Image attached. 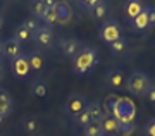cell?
<instances>
[{
	"mask_svg": "<svg viewBox=\"0 0 155 136\" xmlns=\"http://www.w3.org/2000/svg\"><path fill=\"white\" fill-rule=\"evenodd\" d=\"M107 114H110L114 119L117 121L119 126H131L136 114V109L131 100L127 98H117V97H109L107 102Z\"/></svg>",
	"mask_w": 155,
	"mask_h": 136,
	"instance_id": "cell-1",
	"label": "cell"
},
{
	"mask_svg": "<svg viewBox=\"0 0 155 136\" xmlns=\"http://www.w3.org/2000/svg\"><path fill=\"white\" fill-rule=\"evenodd\" d=\"M98 60H100L98 48L93 47V45H86L72 59V69H74V72L83 76V74H88V72L93 71L95 67L98 65Z\"/></svg>",
	"mask_w": 155,
	"mask_h": 136,
	"instance_id": "cell-2",
	"label": "cell"
},
{
	"mask_svg": "<svg viewBox=\"0 0 155 136\" xmlns=\"http://www.w3.org/2000/svg\"><path fill=\"white\" fill-rule=\"evenodd\" d=\"M124 86L126 91L134 97H147L150 88L153 86V81L145 71H133L131 74H127Z\"/></svg>",
	"mask_w": 155,
	"mask_h": 136,
	"instance_id": "cell-3",
	"label": "cell"
},
{
	"mask_svg": "<svg viewBox=\"0 0 155 136\" xmlns=\"http://www.w3.org/2000/svg\"><path fill=\"white\" fill-rule=\"evenodd\" d=\"M122 36V26L117 19H105L98 28V38L104 43L110 45L112 41H116Z\"/></svg>",
	"mask_w": 155,
	"mask_h": 136,
	"instance_id": "cell-4",
	"label": "cell"
},
{
	"mask_svg": "<svg viewBox=\"0 0 155 136\" xmlns=\"http://www.w3.org/2000/svg\"><path fill=\"white\" fill-rule=\"evenodd\" d=\"M31 40L41 48H52L55 43V29L52 26H38L36 31L31 33Z\"/></svg>",
	"mask_w": 155,
	"mask_h": 136,
	"instance_id": "cell-5",
	"label": "cell"
},
{
	"mask_svg": "<svg viewBox=\"0 0 155 136\" xmlns=\"http://www.w3.org/2000/svg\"><path fill=\"white\" fill-rule=\"evenodd\" d=\"M86 105H88V100L84 98V95H81V93H72V95H69V98L66 100L64 110H66V114L69 115V117L78 119V115L86 109Z\"/></svg>",
	"mask_w": 155,
	"mask_h": 136,
	"instance_id": "cell-6",
	"label": "cell"
},
{
	"mask_svg": "<svg viewBox=\"0 0 155 136\" xmlns=\"http://www.w3.org/2000/svg\"><path fill=\"white\" fill-rule=\"evenodd\" d=\"M59 48H61V54L67 59H74L79 50L83 48V43L81 40L74 38V36H64V38L59 40Z\"/></svg>",
	"mask_w": 155,
	"mask_h": 136,
	"instance_id": "cell-7",
	"label": "cell"
},
{
	"mask_svg": "<svg viewBox=\"0 0 155 136\" xmlns=\"http://www.w3.org/2000/svg\"><path fill=\"white\" fill-rule=\"evenodd\" d=\"M126 78H127V72L122 67H112L105 74V85L112 90H116V88H121L126 83Z\"/></svg>",
	"mask_w": 155,
	"mask_h": 136,
	"instance_id": "cell-8",
	"label": "cell"
},
{
	"mask_svg": "<svg viewBox=\"0 0 155 136\" xmlns=\"http://www.w3.org/2000/svg\"><path fill=\"white\" fill-rule=\"evenodd\" d=\"M12 72L16 74L17 78L21 79H26L31 72V67H29V59H28V52H22L17 59L12 60Z\"/></svg>",
	"mask_w": 155,
	"mask_h": 136,
	"instance_id": "cell-9",
	"label": "cell"
},
{
	"mask_svg": "<svg viewBox=\"0 0 155 136\" xmlns=\"http://www.w3.org/2000/svg\"><path fill=\"white\" fill-rule=\"evenodd\" d=\"M22 45L17 41L14 36H11V38H7L4 40V57L9 60H14L17 59L19 55L22 54V48H21Z\"/></svg>",
	"mask_w": 155,
	"mask_h": 136,
	"instance_id": "cell-10",
	"label": "cell"
},
{
	"mask_svg": "<svg viewBox=\"0 0 155 136\" xmlns=\"http://www.w3.org/2000/svg\"><path fill=\"white\" fill-rule=\"evenodd\" d=\"M12 110H14V98L11 91L5 88H0V115L7 117L12 114Z\"/></svg>",
	"mask_w": 155,
	"mask_h": 136,
	"instance_id": "cell-11",
	"label": "cell"
},
{
	"mask_svg": "<svg viewBox=\"0 0 155 136\" xmlns=\"http://www.w3.org/2000/svg\"><path fill=\"white\" fill-rule=\"evenodd\" d=\"M40 21L43 22V26L54 28V24H57V2L47 0V9H45L43 16L40 17Z\"/></svg>",
	"mask_w": 155,
	"mask_h": 136,
	"instance_id": "cell-12",
	"label": "cell"
},
{
	"mask_svg": "<svg viewBox=\"0 0 155 136\" xmlns=\"http://www.w3.org/2000/svg\"><path fill=\"white\" fill-rule=\"evenodd\" d=\"M145 9H147V5H145L143 2H140V0H127L126 4H124V12L129 17V21H133L136 16H140Z\"/></svg>",
	"mask_w": 155,
	"mask_h": 136,
	"instance_id": "cell-13",
	"label": "cell"
},
{
	"mask_svg": "<svg viewBox=\"0 0 155 136\" xmlns=\"http://www.w3.org/2000/svg\"><path fill=\"white\" fill-rule=\"evenodd\" d=\"M100 128H102V133H104V136H105V134H116V133H119V124H117V121L114 119L110 114H105L102 119H100Z\"/></svg>",
	"mask_w": 155,
	"mask_h": 136,
	"instance_id": "cell-14",
	"label": "cell"
},
{
	"mask_svg": "<svg viewBox=\"0 0 155 136\" xmlns=\"http://www.w3.org/2000/svg\"><path fill=\"white\" fill-rule=\"evenodd\" d=\"M72 17V11L69 4L66 2H57V24H69Z\"/></svg>",
	"mask_w": 155,
	"mask_h": 136,
	"instance_id": "cell-15",
	"label": "cell"
},
{
	"mask_svg": "<svg viewBox=\"0 0 155 136\" xmlns=\"http://www.w3.org/2000/svg\"><path fill=\"white\" fill-rule=\"evenodd\" d=\"M28 59H29V67H31V71L40 72V71L45 67V57H43V54H41L40 50L29 52V54H28Z\"/></svg>",
	"mask_w": 155,
	"mask_h": 136,
	"instance_id": "cell-16",
	"label": "cell"
},
{
	"mask_svg": "<svg viewBox=\"0 0 155 136\" xmlns=\"http://www.w3.org/2000/svg\"><path fill=\"white\" fill-rule=\"evenodd\" d=\"M131 28L136 29V31H143V29H148L150 28V17H148V5L140 16H136L131 21Z\"/></svg>",
	"mask_w": 155,
	"mask_h": 136,
	"instance_id": "cell-17",
	"label": "cell"
},
{
	"mask_svg": "<svg viewBox=\"0 0 155 136\" xmlns=\"http://www.w3.org/2000/svg\"><path fill=\"white\" fill-rule=\"evenodd\" d=\"M86 110H88L90 119H91V121H100L104 115L107 114V110L104 109V105L100 104V102H97V100H93V102H88V105H86Z\"/></svg>",
	"mask_w": 155,
	"mask_h": 136,
	"instance_id": "cell-18",
	"label": "cell"
},
{
	"mask_svg": "<svg viewBox=\"0 0 155 136\" xmlns=\"http://www.w3.org/2000/svg\"><path fill=\"white\" fill-rule=\"evenodd\" d=\"M126 50H127V40H126L124 35H122L119 40H116V41H112V43L109 45V52H110L114 57H121Z\"/></svg>",
	"mask_w": 155,
	"mask_h": 136,
	"instance_id": "cell-19",
	"label": "cell"
},
{
	"mask_svg": "<svg viewBox=\"0 0 155 136\" xmlns=\"http://www.w3.org/2000/svg\"><path fill=\"white\" fill-rule=\"evenodd\" d=\"M107 12H109V5H107L105 2H98L91 9V17H93L95 21H104L107 16Z\"/></svg>",
	"mask_w": 155,
	"mask_h": 136,
	"instance_id": "cell-20",
	"label": "cell"
},
{
	"mask_svg": "<svg viewBox=\"0 0 155 136\" xmlns=\"http://www.w3.org/2000/svg\"><path fill=\"white\" fill-rule=\"evenodd\" d=\"M83 131H84V136H104L102 128H100V121H90L83 128Z\"/></svg>",
	"mask_w": 155,
	"mask_h": 136,
	"instance_id": "cell-21",
	"label": "cell"
},
{
	"mask_svg": "<svg viewBox=\"0 0 155 136\" xmlns=\"http://www.w3.org/2000/svg\"><path fill=\"white\" fill-rule=\"evenodd\" d=\"M31 95L33 97H45L47 95V83L43 81V79H36V81L33 83V86H31Z\"/></svg>",
	"mask_w": 155,
	"mask_h": 136,
	"instance_id": "cell-22",
	"label": "cell"
},
{
	"mask_svg": "<svg viewBox=\"0 0 155 136\" xmlns=\"http://www.w3.org/2000/svg\"><path fill=\"white\" fill-rule=\"evenodd\" d=\"M12 36H14V38L17 40V41H19V43H26V41H28V40H31V33L29 31H26V29H24V28L21 26V24H19V26L16 28V29H14V35H12Z\"/></svg>",
	"mask_w": 155,
	"mask_h": 136,
	"instance_id": "cell-23",
	"label": "cell"
},
{
	"mask_svg": "<svg viewBox=\"0 0 155 136\" xmlns=\"http://www.w3.org/2000/svg\"><path fill=\"white\" fill-rule=\"evenodd\" d=\"M36 128H38V121H36V117H35V115H28V117L24 119V129L28 131V133H35Z\"/></svg>",
	"mask_w": 155,
	"mask_h": 136,
	"instance_id": "cell-24",
	"label": "cell"
},
{
	"mask_svg": "<svg viewBox=\"0 0 155 136\" xmlns=\"http://www.w3.org/2000/svg\"><path fill=\"white\" fill-rule=\"evenodd\" d=\"M21 26L26 29V31L33 33L36 31V28H38V22H36V19H33V17H28V19H24V21L21 22Z\"/></svg>",
	"mask_w": 155,
	"mask_h": 136,
	"instance_id": "cell-25",
	"label": "cell"
},
{
	"mask_svg": "<svg viewBox=\"0 0 155 136\" xmlns=\"http://www.w3.org/2000/svg\"><path fill=\"white\" fill-rule=\"evenodd\" d=\"M45 9H47V0H45V2H35V4H33V12L36 14V17H38V19L43 16Z\"/></svg>",
	"mask_w": 155,
	"mask_h": 136,
	"instance_id": "cell-26",
	"label": "cell"
},
{
	"mask_svg": "<svg viewBox=\"0 0 155 136\" xmlns=\"http://www.w3.org/2000/svg\"><path fill=\"white\" fill-rule=\"evenodd\" d=\"M90 121H91V119H90V114H88V110H86V109H84L83 112H81V114L78 115V122L83 126V128H84L86 124H88Z\"/></svg>",
	"mask_w": 155,
	"mask_h": 136,
	"instance_id": "cell-27",
	"label": "cell"
},
{
	"mask_svg": "<svg viewBox=\"0 0 155 136\" xmlns=\"http://www.w3.org/2000/svg\"><path fill=\"white\" fill-rule=\"evenodd\" d=\"M98 2H100V0H81V2H78V4L83 7V9H88V11L91 12V9H93Z\"/></svg>",
	"mask_w": 155,
	"mask_h": 136,
	"instance_id": "cell-28",
	"label": "cell"
},
{
	"mask_svg": "<svg viewBox=\"0 0 155 136\" xmlns=\"http://www.w3.org/2000/svg\"><path fill=\"white\" fill-rule=\"evenodd\" d=\"M145 136H155V117L145 126Z\"/></svg>",
	"mask_w": 155,
	"mask_h": 136,
	"instance_id": "cell-29",
	"label": "cell"
},
{
	"mask_svg": "<svg viewBox=\"0 0 155 136\" xmlns=\"http://www.w3.org/2000/svg\"><path fill=\"white\" fill-rule=\"evenodd\" d=\"M148 17H150V28H155V5L148 7Z\"/></svg>",
	"mask_w": 155,
	"mask_h": 136,
	"instance_id": "cell-30",
	"label": "cell"
},
{
	"mask_svg": "<svg viewBox=\"0 0 155 136\" xmlns=\"http://www.w3.org/2000/svg\"><path fill=\"white\" fill-rule=\"evenodd\" d=\"M147 98H148L150 102H155V85L150 88V91H148V95H147Z\"/></svg>",
	"mask_w": 155,
	"mask_h": 136,
	"instance_id": "cell-31",
	"label": "cell"
},
{
	"mask_svg": "<svg viewBox=\"0 0 155 136\" xmlns=\"http://www.w3.org/2000/svg\"><path fill=\"white\" fill-rule=\"evenodd\" d=\"M2 60H5V57H4V40L0 38V62Z\"/></svg>",
	"mask_w": 155,
	"mask_h": 136,
	"instance_id": "cell-32",
	"label": "cell"
},
{
	"mask_svg": "<svg viewBox=\"0 0 155 136\" xmlns=\"http://www.w3.org/2000/svg\"><path fill=\"white\" fill-rule=\"evenodd\" d=\"M4 26H5V16H4V14H0V33H2Z\"/></svg>",
	"mask_w": 155,
	"mask_h": 136,
	"instance_id": "cell-33",
	"label": "cell"
},
{
	"mask_svg": "<svg viewBox=\"0 0 155 136\" xmlns=\"http://www.w3.org/2000/svg\"><path fill=\"white\" fill-rule=\"evenodd\" d=\"M4 78V65H2V62H0V79Z\"/></svg>",
	"mask_w": 155,
	"mask_h": 136,
	"instance_id": "cell-34",
	"label": "cell"
},
{
	"mask_svg": "<svg viewBox=\"0 0 155 136\" xmlns=\"http://www.w3.org/2000/svg\"><path fill=\"white\" fill-rule=\"evenodd\" d=\"M4 121H5V117H4V115H0V124H2Z\"/></svg>",
	"mask_w": 155,
	"mask_h": 136,
	"instance_id": "cell-35",
	"label": "cell"
}]
</instances>
